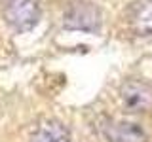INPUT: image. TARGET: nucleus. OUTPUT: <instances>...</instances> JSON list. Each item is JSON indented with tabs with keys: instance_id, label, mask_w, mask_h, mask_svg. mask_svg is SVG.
<instances>
[{
	"instance_id": "obj_6",
	"label": "nucleus",
	"mask_w": 152,
	"mask_h": 142,
	"mask_svg": "<svg viewBox=\"0 0 152 142\" xmlns=\"http://www.w3.org/2000/svg\"><path fill=\"white\" fill-rule=\"evenodd\" d=\"M69 140H70L69 129L59 121H48L44 125H40L31 138V142H69Z\"/></svg>"
},
{
	"instance_id": "obj_4",
	"label": "nucleus",
	"mask_w": 152,
	"mask_h": 142,
	"mask_svg": "<svg viewBox=\"0 0 152 142\" xmlns=\"http://www.w3.org/2000/svg\"><path fill=\"white\" fill-rule=\"evenodd\" d=\"M127 21L135 34H152V0H135L127 12Z\"/></svg>"
},
{
	"instance_id": "obj_2",
	"label": "nucleus",
	"mask_w": 152,
	"mask_h": 142,
	"mask_svg": "<svg viewBox=\"0 0 152 142\" xmlns=\"http://www.w3.org/2000/svg\"><path fill=\"white\" fill-rule=\"evenodd\" d=\"M4 17L10 27L19 32H27L34 28L40 19V4L38 0H8Z\"/></svg>"
},
{
	"instance_id": "obj_3",
	"label": "nucleus",
	"mask_w": 152,
	"mask_h": 142,
	"mask_svg": "<svg viewBox=\"0 0 152 142\" xmlns=\"http://www.w3.org/2000/svg\"><path fill=\"white\" fill-rule=\"evenodd\" d=\"M122 102L127 112L152 110V85L142 80H129L122 85Z\"/></svg>"
},
{
	"instance_id": "obj_1",
	"label": "nucleus",
	"mask_w": 152,
	"mask_h": 142,
	"mask_svg": "<svg viewBox=\"0 0 152 142\" xmlns=\"http://www.w3.org/2000/svg\"><path fill=\"white\" fill-rule=\"evenodd\" d=\"M63 25L69 30L99 32V28H101V12L91 2H74L66 8Z\"/></svg>"
},
{
	"instance_id": "obj_5",
	"label": "nucleus",
	"mask_w": 152,
	"mask_h": 142,
	"mask_svg": "<svg viewBox=\"0 0 152 142\" xmlns=\"http://www.w3.org/2000/svg\"><path fill=\"white\" fill-rule=\"evenodd\" d=\"M104 135H107L108 142H148L146 133L137 123H129V121L110 123L104 131Z\"/></svg>"
}]
</instances>
